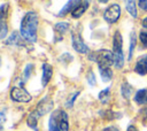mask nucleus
<instances>
[{
	"label": "nucleus",
	"mask_w": 147,
	"mask_h": 131,
	"mask_svg": "<svg viewBox=\"0 0 147 131\" xmlns=\"http://www.w3.org/2000/svg\"><path fill=\"white\" fill-rule=\"evenodd\" d=\"M86 78H87V82H88V84H90L91 86H94V85H95L96 80H95V76H94L93 71H90V72L87 74Z\"/></svg>",
	"instance_id": "27"
},
{
	"label": "nucleus",
	"mask_w": 147,
	"mask_h": 131,
	"mask_svg": "<svg viewBox=\"0 0 147 131\" xmlns=\"http://www.w3.org/2000/svg\"><path fill=\"white\" fill-rule=\"evenodd\" d=\"M41 117V114L34 109L33 111H31L29 115H28V118H26V124L34 131H38V120Z\"/></svg>",
	"instance_id": "8"
},
{
	"label": "nucleus",
	"mask_w": 147,
	"mask_h": 131,
	"mask_svg": "<svg viewBox=\"0 0 147 131\" xmlns=\"http://www.w3.org/2000/svg\"><path fill=\"white\" fill-rule=\"evenodd\" d=\"M90 60L98 63L99 68H107L114 64V53L108 49H99L90 54Z\"/></svg>",
	"instance_id": "3"
},
{
	"label": "nucleus",
	"mask_w": 147,
	"mask_h": 131,
	"mask_svg": "<svg viewBox=\"0 0 147 131\" xmlns=\"http://www.w3.org/2000/svg\"><path fill=\"white\" fill-rule=\"evenodd\" d=\"M10 97L16 102H30L32 99L31 94L28 91H25L23 87H18V86H15L11 88Z\"/></svg>",
	"instance_id": "5"
},
{
	"label": "nucleus",
	"mask_w": 147,
	"mask_h": 131,
	"mask_svg": "<svg viewBox=\"0 0 147 131\" xmlns=\"http://www.w3.org/2000/svg\"><path fill=\"white\" fill-rule=\"evenodd\" d=\"M71 44H72V47L75 48V51H77L78 53L86 54L88 52L87 45L83 41L80 34L77 33V32H72V34H71Z\"/></svg>",
	"instance_id": "6"
},
{
	"label": "nucleus",
	"mask_w": 147,
	"mask_h": 131,
	"mask_svg": "<svg viewBox=\"0 0 147 131\" xmlns=\"http://www.w3.org/2000/svg\"><path fill=\"white\" fill-rule=\"evenodd\" d=\"M133 99L138 105H147V88H141L137 91Z\"/></svg>",
	"instance_id": "14"
},
{
	"label": "nucleus",
	"mask_w": 147,
	"mask_h": 131,
	"mask_svg": "<svg viewBox=\"0 0 147 131\" xmlns=\"http://www.w3.org/2000/svg\"><path fill=\"white\" fill-rule=\"evenodd\" d=\"M78 94H79V92H77V93H75L68 101H67V107H72V105H74V102H75V100H76V98L78 97Z\"/></svg>",
	"instance_id": "29"
},
{
	"label": "nucleus",
	"mask_w": 147,
	"mask_h": 131,
	"mask_svg": "<svg viewBox=\"0 0 147 131\" xmlns=\"http://www.w3.org/2000/svg\"><path fill=\"white\" fill-rule=\"evenodd\" d=\"M139 40L141 43V46L147 49V31H145V30H141L140 31V33H139Z\"/></svg>",
	"instance_id": "25"
},
{
	"label": "nucleus",
	"mask_w": 147,
	"mask_h": 131,
	"mask_svg": "<svg viewBox=\"0 0 147 131\" xmlns=\"http://www.w3.org/2000/svg\"><path fill=\"white\" fill-rule=\"evenodd\" d=\"M124 1V5H125V8L126 10L129 11V14L132 16V17H137L138 16V13H137V6H136V0H123Z\"/></svg>",
	"instance_id": "15"
},
{
	"label": "nucleus",
	"mask_w": 147,
	"mask_h": 131,
	"mask_svg": "<svg viewBox=\"0 0 147 131\" xmlns=\"http://www.w3.org/2000/svg\"><path fill=\"white\" fill-rule=\"evenodd\" d=\"M134 71L141 76H145L147 74V55H142L138 59L134 67Z\"/></svg>",
	"instance_id": "10"
},
{
	"label": "nucleus",
	"mask_w": 147,
	"mask_h": 131,
	"mask_svg": "<svg viewBox=\"0 0 147 131\" xmlns=\"http://www.w3.org/2000/svg\"><path fill=\"white\" fill-rule=\"evenodd\" d=\"M141 25H142L145 29H147V17H145V18L141 21Z\"/></svg>",
	"instance_id": "32"
},
{
	"label": "nucleus",
	"mask_w": 147,
	"mask_h": 131,
	"mask_svg": "<svg viewBox=\"0 0 147 131\" xmlns=\"http://www.w3.org/2000/svg\"><path fill=\"white\" fill-rule=\"evenodd\" d=\"M121 16V7L117 3H113L110 5L103 13V18L106 22L113 24L115 22H117V20Z\"/></svg>",
	"instance_id": "4"
},
{
	"label": "nucleus",
	"mask_w": 147,
	"mask_h": 131,
	"mask_svg": "<svg viewBox=\"0 0 147 131\" xmlns=\"http://www.w3.org/2000/svg\"><path fill=\"white\" fill-rule=\"evenodd\" d=\"M133 92V87L129 84V83H123L121 86V93L123 95L124 99H130Z\"/></svg>",
	"instance_id": "18"
},
{
	"label": "nucleus",
	"mask_w": 147,
	"mask_h": 131,
	"mask_svg": "<svg viewBox=\"0 0 147 131\" xmlns=\"http://www.w3.org/2000/svg\"><path fill=\"white\" fill-rule=\"evenodd\" d=\"M8 33V26L3 20H0V39H3Z\"/></svg>",
	"instance_id": "23"
},
{
	"label": "nucleus",
	"mask_w": 147,
	"mask_h": 131,
	"mask_svg": "<svg viewBox=\"0 0 147 131\" xmlns=\"http://www.w3.org/2000/svg\"><path fill=\"white\" fill-rule=\"evenodd\" d=\"M32 70H33V66H32L31 63H29V64L26 66L25 70H24V74H23V82H26V80L30 78Z\"/></svg>",
	"instance_id": "26"
},
{
	"label": "nucleus",
	"mask_w": 147,
	"mask_h": 131,
	"mask_svg": "<svg viewBox=\"0 0 147 131\" xmlns=\"http://www.w3.org/2000/svg\"><path fill=\"white\" fill-rule=\"evenodd\" d=\"M113 53H114V66L117 69H122L125 60L123 54V39L119 31H116L113 37Z\"/></svg>",
	"instance_id": "2"
},
{
	"label": "nucleus",
	"mask_w": 147,
	"mask_h": 131,
	"mask_svg": "<svg viewBox=\"0 0 147 131\" xmlns=\"http://www.w3.org/2000/svg\"><path fill=\"white\" fill-rule=\"evenodd\" d=\"M5 122H6V114L3 111H0V128Z\"/></svg>",
	"instance_id": "30"
},
{
	"label": "nucleus",
	"mask_w": 147,
	"mask_h": 131,
	"mask_svg": "<svg viewBox=\"0 0 147 131\" xmlns=\"http://www.w3.org/2000/svg\"><path fill=\"white\" fill-rule=\"evenodd\" d=\"M55 121L57 123V126L61 131H69V121H68V115L64 110H56L53 113Z\"/></svg>",
	"instance_id": "7"
},
{
	"label": "nucleus",
	"mask_w": 147,
	"mask_h": 131,
	"mask_svg": "<svg viewBox=\"0 0 147 131\" xmlns=\"http://www.w3.org/2000/svg\"><path fill=\"white\" fill-rule=\"evenodd\" d=\"M22 34H18V32H13L9 38L6 40L7 45H22Z\"/></svg>",
	"instance_id": "16"
},
{
	"label": "nucleus",
	"mask_w": 147,
	"mask_h": 131,
	"mask_svg": "<svg viewBox=\"0 0 147 131\" xmlns=\"http://www.w3.org/2000/svg\"><path fill=\"white\" fill-rule=\"evenodd\" d=\"M138 6L141 10L147 11V0H138Z\"/></svg>",
	"instance_id": "28"
},
{
	"label": "nucleus",
	"mask_w": 147,
	"mask_h": 131,
	"mask_svg": "<svg viewBox=\"0 0 147 131\" xmlns=\"http://www.w3.org/2000/svg\"><path fill=\"white\" fill-rule=\"evenodd\" d=\"M8 11H9V5L3 3L2 6H0V20H6L8 16Z\"/></svg>",
	"instance_id": "22"
},
{
	"label": "nucleus",
	"mask_w": 147,
	"mask_h": 131,
	"mask_svg": "<svg viewBox=\"0 0 147 131\" xmlns=\"http://www.w3.org/2000/svg\"><path fill=\"white\" fill-rule=\"evenodd\" d=\"M88 5H90V0H83L72 11H71V15L74 18H79L85 11L86 9L88 8Z\"/></svg>",
	"instance_id": "12"
},
{
	"label": "nucleus",
	"mask_w": 147,
	"mask_h": 131,
	"mask_svg": "<svg viewBox=\"0 0 147 131\" xmlns=\"http://www.w3.org/2000/svg\"><path fill=\"white\" fill-rule=\"evenodd\" d=\"M109 92H110V87H107L105 90H102L100 93H99V99L102 101V102H107L108 98H109Z\"/></svg>",
	"instance_id": "24"
},
{
	"label": "nucleus",
	"mask_w": 147,
	"mask_h": 131,
	"mask_svg": "<svg viewBox=\"0 0 147 131\" xmlns=\"http://www.w3.org/2000/svg\"><path fill=\"white\" fill-rule=\"evenodd\" d=\"M99 72H100V76H101L102 82H105V83L109 82V80L113 78V71H111L110 67H107V68H99Z\"/></svg>",
	"instance_id": "17"
},
{
	"label": "nucleus",
	"mask_w": 147,
	"mask_h": 131,
	"mask_svg": "<svg viewBox=\"0 0 147 131\" xmlns=\"http://www.w3.org/2000/svg\"><path fill=\"white\" fill-rule=\"evenodd\" d=\"M52 75H53L52 66L48 64V63H44L42 64V76H41V85H42V87H45L49 83V80L52 78Z\"/></svg>",
	"instance_id": "9"
},
{
	"label": "nucleus",
	"mask_w": 147,
	"mask_h": 131,
	"mask_svg": "<svg viewBox=\"0 0 147 131\" xmlns=\"http://www.w3.org/2000/svg\"><path fill=\"white\" fill-rule=\"evenodd\" d=\"M48 130H49V131H61V130L59 129V126H57V123H56L55 117H54V115H53V114H52V115H51V117H49V122H48Z\"/></svg>",
	"instance_id": "21"
},
{
	"label": "nucleus",
	"mask_w": 147,
	"mask_h": 131,
	"mask_svg": "<svg viewBox=\"0 0 147 131\" xmlns=\"http://www.w3.org/2000/svg\"><path fill=\"white\" fill-rule=\"evenodd\" d=\"M54 29H55V31L59 32L60 34H64V33L68 31V29H69V24H68L67 22H60V23H56V24H55Z\"/></svg>",
	"instance_id": "20"
},
{
	"label": "nucleus",
	"mask_w": 147,
	"mask_h": 131,
	"mask_svg": "<svg viewBox=\"0 0 147 131\" xmlns=\"http://www.w3.org/2000/svg\"><path fill=\"white\" fill-rule=\"evenodd\" d=\"M0 67H1V56H0Z\"/></svg>",
	"instance_id": "35"
},
{
	"label": "nucleus",
	"mask_w": 147,
	"mask_h": 131,
	"mask_svg": "<svg viewBox=\"0 0 147 131\" xmlns=\"http://www.w3.org/2000/svg\"><path fill=\"white\" fill-rule=\"evenodd\" d=\"M52 107H53V101L49 99V98H44L39 103H38V106H37V110L41 114V116L44 115V114H46V113H48L51 109H52Z\"/></svg>",
	"instance_id": "11"
},
{
	"label": "nucleus",
	"mask_w": 147,
	"mask_h": 131,
	"mask_svg": "<svg viewBox=\"0 0 147 131\" xmlns=\"http://www.w3.org/2000/svg\"><path fill=\"white\" fill-rule=\"evenodd\" d=\"M102 131H118V129H117V128H115V126H108V128L103 129Z\"/></svg>",
	"instance_id": "31"
},
{
	"label": "nucleus",
	"mask_w": 147,
	"mask_h": 131,
	"mask_svg": "<svg viewBox=\"0 0 147 131\" xmlns=\"http://www.w3.org/2000/svg\"><path fill=\"white\" fill-rule=\"evenodd\" d=\"M37 30H38V15L34 11H28L22 22L20 33L23 39L30 43H34L37 40Z\"/></svg>",
	"instance_id": "1"
},
{
	"label": "nucleus",
	"mask_w": 147,
	"mask_h": 131,
	"mask_svg": "<svg viewBox=\"0 0 147 131\" xmlns=\"http://www.w3.org/2000/svg\"><path fill=\"white\" fill-rule=\"evenodd\" d=\"M82 1H83V0H69V1L62 7V9L60 10L59 16H64V15H67L69 11H72Z\"/></svg>",
	"instance_id": "13"
},
{
	"label": "nucleus",
	"mask_w": 147,
	"mask_h": 131,
	"mask_svg": "<svg viewBox=\"0 0 147 131\" xmlns=\"http://www.w3.org/2000/svg\"><path fill=\"white\" fill-rule=\"evenodd\" d=\"M127 131H138V129H137L134 125H130V126L127 128Z\"/></svg>",
	"instance_id": "33"
},
{
	"label": "nucleus",
	"mask_w": 147,
	"mask_h": 131,
	"mask_svg": "<svg viewBox=\"0 0 147 131\" xmlns=\"http://www.w3.org/2000/svg\"><path fill=\"white\" fill-rule=\"evenodd\" d=\"M136 33L134 32H131V36H130V48H129V61L132 60V56H133V51H134V47H136Z\"/></svg>",
	"instance_id": "19"
},
{
	"label": "nucleus",
	"mask_w": 147,
	"mask_h": 131,
	"mask_svg": "<svg viewBox=\"0 0 147 131\" xmlns=\"http://www.w3.org/2000/svg\"><path fill=\"white\" fill-rule=\"evenodd\" d=\"M109 0H99V2H101V3H106V2H108Z\"/></svg>",
	"instance_id": "34"
}]
</instances>
